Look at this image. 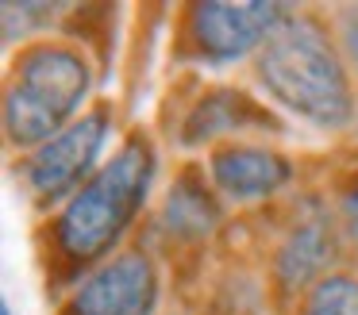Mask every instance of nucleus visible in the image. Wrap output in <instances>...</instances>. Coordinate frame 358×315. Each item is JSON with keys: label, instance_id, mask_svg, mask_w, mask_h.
<instances>
[{"label": "nucleus", "instance_id": "nucleus-1", "mask_svg": "<svg viewBox=\"0 0 358 315\" xmlns=\"http://www.w3.org/2000/svg\"><path fill=\"white\" fill-rule=\"evenodd\" d=\"M258 73L278 104L316 127H343L355 119L347 69L316 20L285 15L258 50Z\"/></svg>", "mask_w": 358, "mask_h": 315}, {"label": "nucleus", "instance_id": "nucleus-2", "mask_svg": "<svg viewBox=\"0 0 358 315\" xmlns=\"http://www.w3.org/2000/svg\"><path fill=\"white\" fill-rule=\"evenodd\" d=\"M155 166L158 161L150 142L135 135L131 142H124L112 154V161H104L66 200L55 235L73 265H89V261L104 258L120 242V235L127 230V223L139 215L143 200H147L150 181H155Z\"/></svg>", "mask_w": 358, "mask_h": 315}, {"label": "nucleus", "instance_id": "nucleus-3", "mask_svg": "<svg viewBox=\"0 0 358 315\" xmlns=\"http://www.w3.org/2000/svg\"><path fill=\"white\" fill-rule=\"evenodd\" d=\"M93 69L73 46H31L12 69L4 92V135L12 146L39 150L73 123Z\"/></svg>", "mask_w": 358, "mask_h": 315}, {"label": "nucleus", "instance_id": "nucleus-4", "mask_svg": "<svg viewBox=\"0 0 358 315\" xmlns=\"http://www.w3.org/2000/svg\"><path fill=\"white\" fill-rule=\"evenodd\" d=\"M104 142H108V115L89 112L81 119H73L62 135H55L39 150H31V158L24 166V181L31 189V196L39 204H58V200L73 196L93 177L96 161L104 154Z\"/></svg>", "mask_w": 358, "mask_h": 315}, {"label": "nucleus", "instance_id": "nucleus-5", "mask_svg": "<svg viewBox=\"0 0 358 315\" xmlns=\"http://www.w3.org/2000/svg\"><path fill=\"white\" fill-rule=\"evenodd\" d=\"M158 304V273L147 254H120L81 281L70 315H150Z\"/></svg>", "mask_w": 358, "mask_h": 315}, {"label": "nucleus", "instance_id": "nucleus-6", "mask_svg": "<svg viewBox=\"0 0 358 315\" xmlns=\"http://www.w3.org/2000/svg\"><path fill=\"white\" fill-rule=\"evenodd\" d=\"M281 4H196L193 43L212 61H235L250 50H262L266 38L285 20Z\"/></svg>", "mask_w": 358, "mask_h": 315}, {"label": "nucleus", "instance_id": "nucleus-7", "mask_svg": "<svg viewBox=\"0 0 358 315\" xmlns=\"http://www.w3.org/2000/svg\"><path fill=\"white\" fill-rule=\"evenodd\" d=\"M208 169L227 200H262L293 181V166L270 146H224L212 154Z\"/></svg>", "mask_w": 358, "mask_h": 315}, {"label": "nucleus", "instance_id": "nucleus-8", "mask_svg": "<svg viewBox=\"0 0 358 315\" xmlns=\"http://www.w3.org/2000/svg\"><path fill=\"white\" fill-rule=\"evenodd\" d=\"M335 261V230L331 219L324 212H308L304 219H296V227L281 238L278 258H273V273H278L281 288L296 292V288H316L324 281V273ZM331 277V273H327Z\"/></svg>", "mask_w": 358, "mask_h": 315}, {"label": "nucleus", "instance_id": "nucleus-9", "mask_svg": "<svg viewBox=\"0 0 358 315\" xmlns=\"http://www.w3.org/2000/svg\"><path fill=\"white\" fill-rule=\"evenodd\" d=\"M243 127H270L266 112L239 89H216L189 112L185 127H181V142L185 146H201L212 142L220 135H231Z\"/></svg>", "mask_w": 358, "mask_h": 315}, {"label": "nucleus", "instance_id": "nucleus-10", "mask_svg": "<svg viewBox=\"0 0 358 315\" xmlns=\"http://www.w3.org/2000/svg\"><path fill=\"white\" fill-rule=\"evenodd\" d=\"M158 219H162V227L170 230V235L193 242V238L212 235V227L220 223V204L193 173H185V177L173 181L170 192H166V204H162V215H158Z\"/></svg>", "mask_w": 358, "mask_h": 315}, {"label": "nucleus", "instance_id": "nucleus-11", "mask_svg": "<svg viewBox=\"0 0 358 315\" xmlns=\"http://www.w3.org/2000/svg\"><path fill=\"white\" fill-rule=\"evenodd\" d=\"M301 315H358V277L331 273L308 292Z\"/></svg>", "mask_w": 358, "mask_h": 315}, {"label": "nucleus", "instance_id": "nucleus-12", "mask_svg": "<svg viewBox=\"0 0 358 315\" xmlns=\"http://www.w3.org/2000/svg\"><path fill=\"white\" fill-rule=\"evenodd\" d=\"M339 212H343V223H347V230H350V238L358 242V177L343 189V196H339Z\"/></svg>", "mask_w": 358, "mask_h": 315}, {"label": "nucleus", "instance_id": "nucleus-13", "mask_svg": "<svg viewBox=\"0 0 358 315\" xmlns=\"http://www.w3.org/2000/svg\"><path fill=\"white\" fill-rule=\"evenodd\" d=\"M343 46H347V54L358 66V4L347 8V20H343Z\"/></svg>", "mask_w": 358, "mask_h": 315}, {"label": "nucleus", "instance_id": "nucleus-14", "mask_svg": "<svg viewBox=\"0 0 358 315\" xmlns=\"http://www.w3.org/2000/svg\"><path fill=\"white\" fill-rule=\"evenodd\" d=\"M0 315H12V307H8V304H4V307H0Z\"/></svg>", "mask_w": 358, "mask_h": 315}, {"label": "nucleus", "instance_id": "nucleus-15", "mask_svg": "<svg viewBox=\"0 0 358 315\" xmlns=\"http://www.w3.org/2000/svg\"><path fill=\"white\" fill-rule=\"evenodd\" d=\"M355 127H358V115H355Z\"/></svg>", "mask_w": 358, "mask_h": 315}]
</instances>
